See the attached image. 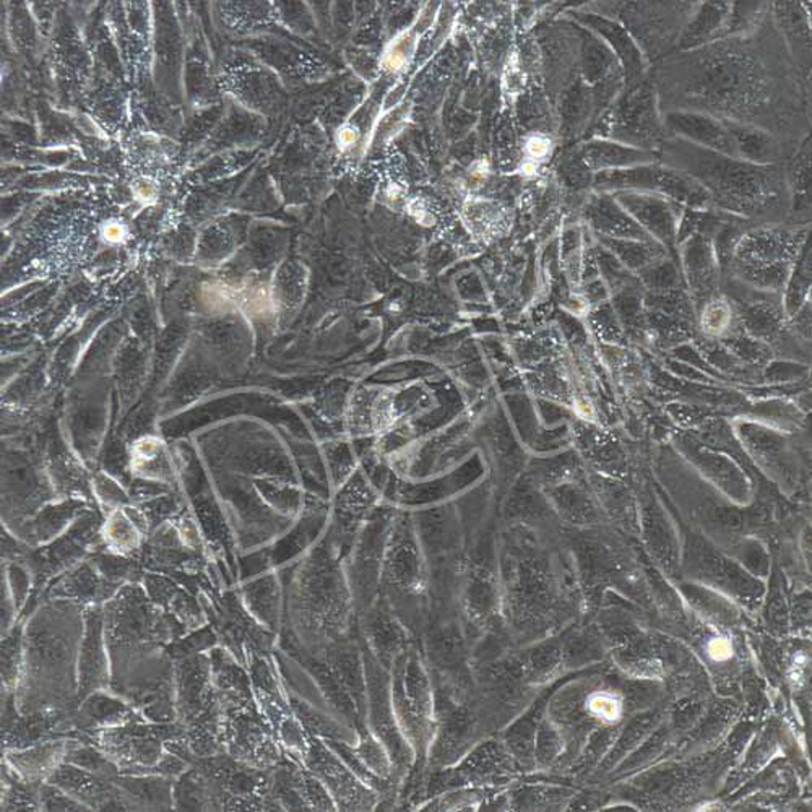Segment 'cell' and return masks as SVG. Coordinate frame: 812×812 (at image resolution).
Masks as SVG:
<instances>
[{"instance_id":"obj_1","label":"cell","mask_w":812,"mask_h":812,"mask_svg":"<svg viewBox=\"0 0 812 812\" xmlns=\"http://www.w3.org/2000/svg\"><path fill=\"white\" fill-rule=\"evenodd\" d=\"M182 736L186 729L178 722L139 720L94 733L88 743L101 749L119 767L120 774L147 775L158 774L160 764L168 754L166 745Z\"/></svg>"},{"instance_id":"obj_2","label":"cell","mask_w":812,"mask_h":812,"mask_svg":"<svg viewBox=\"0 0 812 812\" xmlns=\"http://www.w3.org/2000/svg\"><path fill=\"white\" fill-rule=\"evenodd\" d=\"M264 719L262 713L255 712L254 703L223 712V741L226 754L249 767L267 772L278 767L281 756Z\"/></svg>"},{"instance_id":"obj_3","label":"cell","mask_w":812,"mask_h":812,"mask_svg":"<svg viewBox=\"0 0 812 812\" xmlns=\"http://www.w3.org/2000/svg\"><path fill=\"white\" fill-rule=\"evenodd\" d=\"M216 703L208 654L175 660L176 722L186 726Z\"/></svg>"},{"instance_id":"obj_4","label":"cell","mask_w":812,"mask_h":812,"mask_svg":"<svg viewBox=\"0 0 812 812\" xmlns=\"http://www.w3.org/2000/svg\"><path fill=\"white\" fill-rule=\"evenodd\" d=\"M111 661L104 635L103 607L84 609V635L78 657V700L94 690L110 689Z\"/></svg>"},{"instance_id":"obj_5","label":"cell","mask_w":812,"mask_h":812,"mask_svg":"<svg viewBox=\"0 0 812 812\" xmlns=\"http://www.w3.org/2000/svg\"><path fill=\"white\" fill-rule=\"evenodd\" d=\"M147 720L132 703L117 696L111 689L94 690L78 700L74 710V725L77 739L87 741L94 733L116 728L127 723Z\"/></svg>"},{"instance_id":"obj_6","label":"cell","mask_w":812,"mask_h":812,"mask_svg":"<svg viewBox=\"0 0 812 812\" xmlns=\"http://www.w3.org/2000/svg\"><path fill=\"white\" fill-rule=\"evenodd\" d=\"M48 784L80 801L88 811H129L116 782L91 774L71 762H64L49 777Z\"/></svg>"},{"instance_id":"obj_7","label":"cell","mask_w":812,"mask_h":812,"mask_svg":"<svg viewBox=\"0 0 812 812\" xmlns=\"http://www.w3.org/2000/svg\"><path fill=\"white\" fill-rule=\"evenodd\" d=\"M74 738L46 739L26 748L5 749L2 764L26 784H46L67 758Z\"/></svg>"},{"instance_id":"obj_8","label":"cell","mask_w":812,"mask_h":812,"mask_svg":"<svg viewBox=\"0 0 812 812\" xmlns=\"http://www.w3.org/2000/svg\"><path fill=\"white\" fill-rule=\"evenodd\" d=\"M129 811H175V781L158 774L126 775L116 778Z\"/></svg>"},{"instance_id":"obj_9","label":"cell","mask_w":812,"mask_h":812,"mask_svg":"<svg viewBox=\"0 0 812 812\" xmlns=\"http://www.w3.org/2000/svg\"><path fill=\"white\" fill-rule=\"evenodd\" d=\"M175 811H213L212 785L195 764L175 781Z\"/></svg>"},{"instance_id":"obj_10","label":"cell","mask_w":812,"mask_h":812,"mask_svg":"<svg viewBox=\"0 0 812 812\" xmlns=\"http://www.w3.org/2000/svg\"><path fill=\"white\" fill-rule=\"evenodd\" d=\"M25 618L16 619L15 625L2 635V690L15 694L23 668V637Z\"/></svg>"},{"instance_id":"obj_11","label":"cell","mask_w":812,"mask_h":812,"mask_svg":"<svg viewBox=\"0 0 812 812\" xmlns=\"http://www.w3.org/2000/svg\"><path fill=\"white\" fill-rule=\"evenodd\" d=\"M145 526L136 523L124 510H114L104 526V542L117 555H129L140 545V533Z\"/></svg>"},{"instance_id":"obj_12","label":"cell","mask_w":812,"mask_h":812,"mask_svg":"<svg viewBox=\"0 0 812 812\" xmlns=\"http://www.w3.org/2000/svg\"><path fill=\"white\" fill-rule=\"evenodd\" d=\"M2 811H41L39 785L26 784L2 764Z\"/></svg>"},{"instance_id":"obj_13","label":"cell","mask_w":812,"mask_h":812,"mask_svg":"<svg viewBox=\"0 0 812 812\" xmlns=\"http://www.w3.org/2000/svg\"><path fill=\"white\" fill-rule=\"evenodd\" d=\"M216 645H219L218 635L215 634L212 625L206 624L198 631L188 632L178 640L169 644L166 651L175 661L179 658L192 657V655L206 654Z\"/></svg>"},{"instance_id":"obj_14","label":"cell","mask_w":812,"mask_h":812,"mask_svg":"<svg viewBox=\"0 0 812 812\" xmlns=\"http://www.w3.org/2000/svg\"><path fill=\"white\" fill-rule=\"evenodd\" d=\"M39 808L41 811H88L80 801L48 782L39 785Z\"/></svg>"},{"instance_id":"obj_15","label":"cell","mask_w":812,"mask_h":812,"mask_svg":"<svg viewBox=\"0 0 812 812\" xmlns=\"http://www.w3.org/2000/svg\"><path fill=\"white\" fill-rule=\"evenodd\" d=\"M551 139L543 136V134H533V136H530L529 139L525 140V145H523L526 162L535 163V165H538L540 162H545V160L551 155Z\"/></svg>"},{"instance_id":"obj_16","label":"cell","mask_w":812,"mask_h":812,"mask_svg":"<svg viewBox=\"0 0 812 812\" xmlns=\"http://www.w3.org/2000/svg\"><path fill=\"white\" fill-rule=\"evenodd\" d=\"M358 130L355 129V127H343L342 130H340L339 134V143L340 147H352L355 145L356 140H358Z\"/></svg>"},{"instance_id":"obj_17","label":"cell","mask_w":812,"mask_h":812,"mask_svg":"<svg viewBox=\"0 0 812 812\" xmlns=\"http://www.w3.org/2000/svg\"><path fill=\"white\" fill-rule=\"evenodd\" d=\"M123 226L114 225V223L104 228V236H106V239H110V241H119V239L123 238Z\"/></svg>"}]
</instances>
